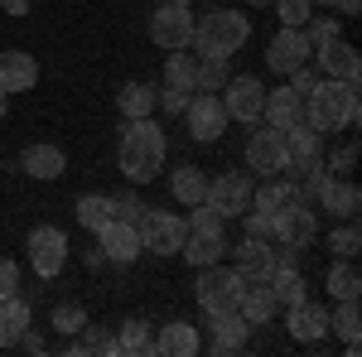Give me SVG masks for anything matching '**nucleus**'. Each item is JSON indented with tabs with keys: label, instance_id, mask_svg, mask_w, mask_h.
<instances>
[{
	"label": "nucleus",
	"instance_id": "nucleus-1",
	"mask_svg": "<svg viewBox=\"0 0 362 357\" xmlns=\"http://www.w3.org/2000/svg\"><path fill=\"white\" fill-rule=\"evenodd\" d=\"M116 165H121V174H126L131 184H150V179L165 169V131H160L150 116L126 121L121 145H116Z\"/></svg>",
	"mask_w": 362,
	"mask_h": 357
},
{
	"label": "nucleus",
	"instance_id": "nucleus-2",
	"mask_svg": "<svg viewBox=\"0 0 362 357\" xmlns=\"http://www.w3.org/2000/svg\"><path fill=\"white\" fill-rule=\"evenodd\" d=\"M305 121L319 131V136L358 126V83H343V78H319V87L305 97Z\"/></svg>",
	"mask_w": 362,
	"mask_h": 357
},
{
	"label": "nucleus",
	"instance_id": "nucleus-3",
	"mask_svg": "<svg viewBox=\"0 0 362 357\" xmlns=\"http://www.w3.org/2000/svg\"><path fill=\"white\" fill-rule=\"evenodd\" d=\"M247 39H251V20L242 10H213V15L194 20V44L189 49H198V58H232Z\"/></svg>",
	"mask_w": 362,
	"mask_h": 357
},
{
	"label": "nucleus",
	"instance_id": "nucleus-4",
	"mask_svg": "<svg viewBox=\"0 0 362 357\" xmlns=\"http://www.w3.org/2000/svg\"><path fill=\"white\" fill-rule=\"evenodd\" d=\"M242 290H247V280L237 266H198V280H194V295H198V309L203 314H213V309H237L242 300Z\"/></svg>",
	"mask_w": 362,
	"mask_h": 357
},
{
	"label": "nucleus",
	"instance_id": "nucleus-5",
	"mask_svg": "<svg viewBox=\"0 0 362 357\" xmlns=\"http://www.w3.org/2000/svg\"><path fill=\"white\" fill-rule=\"evenodd\" d=\"M140 232V247L155 251V256H179L184 247V237H189V222L179 218V213H165V208H145L136 222Z\"/></svg>",
	"mask_w": 362,
	"mask_h": 357
},
{
	"label": "nucleus",
	"instance_id": "nucleus-6",
	"mask_svg": "<svg viewBox=\"0 0 362 357\" xmlns=\"http://www.w3.org/2000/svg\"><path fill=\"white\" fill-rule=\"evenodd\" d=\"M271 237H276L280 247H300L305 251L314 237H319V218H314V203L309 198H290L285 208L276 213V227H271Z\"/></svg>",
	"mask_w": 362,
	"mask_h": 357
},
{
	"label": "nucleus",
	"instance_id": "nucleus-7",
	"mask_svg": "<svg viewBox=\"0 0 362 357\" xmlns=\"http://www.w3.org/2000/svg\"><path fill=\"white\" fill-rule=\"evenodd\" d=\"M150 44H160L165 54L174 49H189L194 44V10L189 5H160L155 15H150Z\"/></svg>",
	"mask_w": 362,
	"mask_h": 357
},
{
	"label": "nucleus",
	"instance_id": "nucleus-8",
	"mask_svg": "<svg viewBox=\"0 0 362 357\" xmlns=\"http://www.w3.org/2000/svg\"><path fill=\"white\" fill-rule=\"evenodd\" d=\"M25 251H29V266H34L39 280H54L68 266V237H63V227H34Z\"/></svg>",
	"mask_w": 362,
	"mask_h": 357
},
{
	"label": "nucleus",
	"instance_id": "nucleus-9",
	"mask_svg": "<svg viewBox=\"0 0 362 357\" xmlns=\"http://www.w3.org/2000/svg\"><path fill=\"white\" fill-rule=\"evenodd\" d=\"M184 121H189V136L198 145H213V140H223L227 131V107L218 92H194V102L184 107Z\"/></svg>",
	"mask_w": 362,
	"mask_h": 357
},
{
	"label": "nucleus",
	"instance_id": "nucleus-10",
	"mask_svg": "<svg viewBox=\"0 0 362 357\" xmlns=\"http://www.w3.org/2000/svg\"><path fill=\"white\" fill-rule=\"evenodd\" d=\"M227 107V121H247V126H256L261 121V107H266V87H261V78H251V73H242V78H227V87L218 92Z\"/></svg>",
	"mask_w": 362,
	"mask_h": 357
},
{
	"label": "nucleus",
	"instance_id": "nucleus-11",
	"mask_svg": "<svg viewBox=\"0 0 362 357\" xmlns=\"http://www.w3.org/2000/svg\"><path fill=\"white\" fill-rule=\"evenodd\" d=\"M285 136H280L276 126H261V131H251L247 140V169H256L261 179H276V174H285Z\"/></svg>",
	"mask_w": 362,
	"mask_h": 357
},
{
	"label": "nucleus",
	"instance_id": "nucleus-12",
	"mask_svg": "<svg viewBox=\"0 0 362 357\" xmlns=\"http://www.w3.org/2000/svg\"><path fill=\"white\" fill-rule=\"evenodd\" d=\"M203 203L218 208V218H242L251 208V179L247 174H218V179H208Z\"/></svg>",
	"mask_w": 362,
	"mask_h": 357
},
{
	"label": "nucleus",
	"instance_id": "nucleus-13",
	"mask_svg": "<svg viewBox=\"0 0 362 357\" xmlns=\"http://www.w3.org/2000/svg\"><path fill=\"white\" fill-rule=\"evenodd\" d=\"M309 39H305V29H280L276 39L266 44V63H271V73H280V78H290L295 68H305L309 63Z\"/></svg>",
	"mask_w": 362,
	"mask_h": 357
},
{
	"label": "nucleus",
	"instance_id": "nucleus-14",
	"mask_svg": "<svg viewBox=\"0 0 362 357\" xmlns=\"http://www.w3.org/2000/svg\"><path fill=\"white\" fill-rule=\"evenodd\" d=\"M314 203H319L329 218L348 222V218H358V208H362V189H358V184H348V179H334V169H329L324 184L314 189Z\"/></svg>",
	"mask_w": 362,
	"mask_h": 357
},
{
	"label": "nucleus",
	"instance_id": "nucleus-15",
	"mask_svg": "<svg viewBox=\"0 0 362 357\" xmlns=\"http://www.w3.org/2000/svg\"><path fill=\"white\" fill-rule=\"evenodd\" d=\"M92 237H97L102 256H107V261H116V266H131V261H136L140 251H145V247H140L136 222H121V218H112L107 227H97Z\"/></svg>",
	"mask_w": 362,
	"mask_h": 357
},
{
	"label": "nucleus",
	"instance_id": "nucleus-16",
	"mask_svg": "<svg viewBox=\"0 0 362 357\" xmlns=\"http://www.w3.org/2000/svg\"><path fill=\"white\" fill-rule=\"evenodd\" d=\"M208 353H242L251 338V324L237 314V309H213L208 314Z\"/></svg>",
	"mask_w": 362,
	"mask_h": 357
},
{
	"label": "nucleus",
	"instance_id": "nucleus-17",
	"mask_svg": "<svg viewBox=\"0 0 362 357\" xmlns=\"http://www.w3.org/2000/svg\"><path fill=\"white\" fill-rule=\"evenodd\" d=\"M309 63H319V73L324 78H343V83H358V49L338 34V39H329V44H319L314 54H309Z\"/></svg>",
	"mask_w": 362,
	"mask_h": 357
},
{
	"label": "nucleus",
	"instance_id": "nucleus-18",
	"mask_svg": "<svg viewBox=\"0 0 362 357\" xmlns=\"http://www.w3.org/2000/svg\"><path fill=\"white\" fill-rule=\"evenodd\" d=\"M285 329L295 343H319V338H329V309L314 300H300L285 309Z\"/></svg>",
	"mask_w": 362,
	"mask_h": 357
},
{
	"label": "nucleus",
	"instance_id": "nucleus-19",
	"mask_svg": "<svg viewBox=\"0 0 362 357\" xmlns=\"http://www.w3.org/2000/svg\"><path fill=\"white\" fill-rule=\"evenodd\" d=\"M20 169H25L29 179H63V169H68V155L49 145V140H39V145H25V155H20Z\"/></svg>",
	"mask_w": 362,
	"mask_h": 357
},
{
	"label": "nucleus",
	"instance_id": "nucleus-20",
	"mask_svg": "<svg viewBox=\"0 0 362 357\" xmlns=\"http://www.w3.org/2000/svg\"><path fill=\"white\" fill-rule=\"evenodd\" d=\"M237 271H242V280H271V271H276V247L266 237H247L237 247Z\"/></svg>",
	"mask_w": 362,
	"mask_h": 357
},
{
	"label": "nucleus",
	"instance_id": "nucleus-21",
	"mask_svg": "<svg viewBox=\"0 0 362 357\" xmlns=\"http://www.w3.org/2000/svg\"><path fill=\"white\" fill-rule=\"evenodd\" d=\"M34 83H39V63H34V54H25V49L0 54V87H5V92H29Z\"/></svg>",
	"mask_w": 362,
	"mask_h": 357
},
{
	"label": "nucleus",
	"instance_id": "nucleus-22",
	"mask_svg": "<svg viewBox=\"0 0 362 357\" xmlns=\"http://www.w3.org/2000/svg\"><path fill=\"white\" fill-rule=\"evenodd\" d=\"M261 121H266V126H276V131L295 126V121H305V97H295L290 87H276V92H266Z\"/></svg>",
	"mask_w": 362,
	"mask_h": 357
},
{
	"label": "nucleus",
	"instance_id": "nucleus-23",
	"mask_svg": "<svg viewBox=\"0 0 362 357\" xmlns=\"http://www.w3.org/2000/svg\"><path fill=\"white\" fill-rule=\"evenodd\" d=\"M179 256H184L194 271L198 266H218L227 256V232H218V237H213V232H189L184 247H179Z\"/></svg>",
	"mask_w": 362,
	"mask_h": 357
},
{
	"label": "nucleus",
	"instance_id": "nucleus-24",
	"mask_svg": "<svg viewBox=\"0 0 362 357\" xmlns=\"http://www.w3.org/2000/svg\"><path fill=\"white\" fill-rule=\"evenodd\" d=\"M276 295H271V285L266 280H247V290H242V300H237V314L247 319V324H271L276 319Z\"/></svg>",
	"mask_w": 362,
	"mask_h": 357
},
{
	"label": "nucleus",
	"instance_id": "nucleus-25",
	"mask_svg": "<svg viewBox=\"0 0 362 357\" xmlns=\"http://www.w3.org/2000/svg\"><path fill=\"white\" fill-rule=\"evenodd\" d=\"M198 348H203V338H198V329L189 324V319L165 324V329H160V338H155V353H165V357H194Z\"/></svg>",
	"mask_w": 362,
	"mask_h": 357
},
{
	"label": "nucleus",
	"instance_id": "nucleus-26",
	"mask_svg": "<svg viewBox=\"0 0 362 357\" xmlns=\"http://www.w3.org/2000/svg\"><path fill=\"white\" fill-rule=\"evenodd\" d=\"M169 193H174L184 208H194V203H203V193H208V174L198 165H179L169 174Z\"/></svg>",
	"mask_w": 362,
	"mask_h": 357
},
{
	"label": "nucleus",
	"instance_id": "nucleus-27",
	"mask_svg": "<svg viewBox=\"0 0 362 357\" xmlns=\"http://www.w3.org/2000/svg\"><path fill=\"white\" fill-rule=\"evenodd\" d=\"M25 329H29V300H20V295L0 300V348H15Z\"/></svg>",
	"mask_w": 362,
	"mask_h": 357
},
{
	"label": "nucleus",
	"instance_id": "nucleus-28",
	"mask_svg": "<svg viewBox=\"0 0 362 357\" xmlns=\"http://www.w3.org/2000/svg\"><path fill=\"white\" fill-rule=\"evenodd\" d=\"M290 198H300V189H295V184H290V179H266V184H261V189H251V208H256V213H271V218H276L280 208H285V203H290Z\"/></svg>",
	"mask_w": 362,
	"mask_h": 357
},
{
	"label": "nucleus",
	"instance_id": "nucleus-29",
	"mask_svg": "<svg viewBox=\"0 0 362 357\" xmlns=\"http://www.w3.org/2000/svg\"><path fill=\"white\" fill-rule=\"evenodd\" d=\"M329 295L334 300H358L362 295V271L353 256H338L334 266H329Z\"/></svg>",
	"mask_w": 362,
	"mask_h": 357
},
{
	"label": "nucleus",
	"instance_id": "nucleus-30",
	"mask_svg": "<svg viewBox=\"0 0 362 357\" xmlns=\"http://www.w3.org/2000/svg\"><path fill=\"white\" fill-rule=\"evenodd\" d=\"M266 285H271V295H276L280 309H290V304L309 300V295H305V275H300V266H276Z\"/></svg>",
	"mask_w": 362,
	"mask_h": 357
},
{
	"label": "nucleus",
	"instance_id": "nucleus-31",
	"mask_svg": "<svg viewBox=\"0 0 362 357\" xmlns=\"http://www.w3.org/2000/svg\"><path fill=\"white\" fill-rule=\"evenodd\" d=\"M329 333H338L348 343V353H358V338H362V309L358 300H338V309L329 314Z\"/></svg>",
	"mask_w": 362,
	"mask_h": 357
},
{
	"label": "nucleus",
	"instance_id": "nucleus-32",
	"mask_svg": "<svg viewBox=\"0 0 362 357\" xmlns=\"http://www.w3.org/2000/svg\"><path fill=\"white\" fill-rule=\"evenodd\" d=\"M285 136V155L290 160H305V155H324V136L309 126V121H295V126H285L280 131Z\"/></svg>",
	"mask_w": 362,
	"mask_h": 357
},
{
	"label": "nucleus",
	"instance_id": "nucleus-33",
	"mask_svg": "<svg viewBox=\"0 0 362 357\" xmlns=\"http://www.w3.org/2000/svg\"><path fill=\"white\" fill-rule=\"evenodd\" d=\"M116 353H126V357L155 353V333H150V324H145V319H126L121 333H116Z\"/></svg>",
	"mask_w": 362,
	"mask_h": 357
},
{
	"label": "nucleus",
	"instance_id": "nucleus-34",
	"mask_svg": "<svg viewBox=\"0 0 362 357\" xmlns=\"http://www.w3.org/2000/svg\"><path fill=\"white\" fill-rule=\"evenodd\" d=\"M116 107H121V116H126V121L150 116V111H155V87H150V83H126L121 92H116Z\"/></svg>",
	"mask_w": 362,
	"mask_h": 357
},
{
	"label": "nucleus",
	"instance_id": "nucleus-35",
	"mask_svg": "<svg viewBox=\"0 0 362 357\" xmlns=\"http://www.w3.org/2000/svg\"><path fill=\"white\" fill-rule=\"evenodd\" d=\"M194 78H198V58H189V49H174V54H169V63H165V87L198 92Z\"/></svg>",
	"mask_w": 362,
	"mask_h": 357
},
{
	"label": "nucleus",
	"instance_id": "nucleus-36",
	"mask_svg": "<svg viewBox=\"0 0 362 357\" xmlns=\"http://www.w3.org/2000/svg\"><path fill=\"white\" fill-rule=\"evenodd\" d=\"M78 222H83L87 232L107 227V222H112V193H83V198H78Z\"/></svg>",
	"mask_w": 362,
	"mask_h": 357
},
{
	"label": "nucleus",
	"instance_id": "nucleus-37",
	"mask_svg": "<svg viewBox=\"0 0 362 357\" xmlns=\"http://www.w3.org/2000/svg\"><path fill=\"white\" fill-rule=\"evenodd\" d=\"M73 357H87V353H112L116 357V338L102 324H83V333L73 338V348H68Z\"/></svg>",
	"mask_w": 362,
	"mask_h": 357
},
{
	"label": "nucleus",
	"instance_id": "nucleus-38",
	"mask_svg": "<svg viewBox=\"0 0 362 357\" xmlns=\"http://www.w3.org/2000/svg\"><path fill=\"white\" fill-rule=\"evenodd\" d=\"M227 58H198V78H194V87L198 92H223L227 87Z\"/></svg>",
	"mask_w": 362,
	"mask_h": 357
},
{
	"label": "nucleus",
	"instance_id": "nucleus-39",
	"mask_svg": "<svg viewBox=\"0 0 362 357\" xmlns=\"http://www.w3.org/2000/svg\"><path fill=\"white\" fill-rule=\"evenodd\" d=\"M83 324H87V309H83L78 300L54 304V329L63 333V338H78V333H83Z\"/></svg>",
	"mask_w": 362,
	"mask_h": 357
},
{
	"label": "nucleus",
	"instance_id": "nucleus-40",
	"mask_svg": "<svg viewBox=\"0 0 362 357\" xmlns=\"http://www.w3.org/2000/svg\"><path fill=\"white\" fill-rule=\"evenodd\" d=\"M280 15V29H305V20L314 15V5L309 0H271Z\"/></svg>",
	"mask_w": 362,
	"mask_h": 357
},
{
	"label": "nucleus",
	"instance_id": "nucleus-41",
	"mask_svg": "<svg viewBox=\"0 0 362 357\" xmlns=\"http://www.w3.org/2000/svg\"><path fill=\"white\" fill-rule=\"evenodd\" d=\"M329 247H334V256H358V247H362V232H358V222L348 218L343 227H334V232H329Z\"/></svg>",
	"mask_w": 362,
	"mask_h": 357
},
{
	"label": "nucleus",
	"instance_id": "nucleus-42",
	"mask_svg": "<svg viewBox=\"0 0 362 357\" xmlns=\"http://www.w3.org/2000/svg\"><path fill=\"white\" fill-rule=\"evenodd\" d=\"M305 39H309V49H319V44L338 39V15H309V20H305Z\"/></svg>",
	"mask_w": 362,
	"mask_h": 357
},
{
	"label": "nucleus",
	"instance_id": "nucleus-43",
	"mask_svg": "<svg viewBox=\"0 0 362 357\" xmlns=\"http://www.w3.org/2000/svg\"><path fill=\"white\" fill-rule=\"evenodd\" d=\"M223 222L227 218H218V208H208V203H194V218H189V232H223Z\"/></svg>",
	"mask_w": 362,
	"mask_h": 357
},
{
	"label": "nucleus",
	"instance_id": "nucleus-44",
	"mask_svg": "<svg viewBox=\"0 0 362 357\" xmlns=\"http://www.w3.org/2000/svg\"><path fill=\"white\" fill-rule=\"evenodd\" d=\"M140 213H145V203H140L131 189L112 198V218H121V222H140Z\"/></svg>",
	"mask_w": 362,
	"mask_h": 357
},
{
	"label": "nucleus",
	"instance_id": "nucleus-45",
	"mask_svg": "<svg viewBox=\"0 0 362 357\" xmlns=\"http://www.w3.org/2000/svg\"><path fill=\"white\" fill-rule=\"evenodd\" d=\"M10 295H20V266L10 256H0V300H10Z\"/></svg>",
	"mask_w": 362,
	"mask_h": 357
},
{
	"label": "nucleus",
	"instance_id": "nucleus-46",
	"mask_svg": "<svg viewBox=\"0 0 362 357\" xmlns=\"http://www.w3.org/2000/svg\"><path fill=\"white\" fill-rule=\"evenodd\" d=\"M319 78H324V73H314V68H295V73H290V92H295V97H309V92H314V87H319Z\"/></svg>",
	"mask_w": 362,
	"mask_h": 357
},
{
	"label": "nucleus",
	"instance_id": "nucleus-47",
	"mask_svg": "<svg viewBox=\"0 0 362 357\" xmlns=\"http://www.w3.org/2000/svg\"><path fill=\"white\" fill-rule=\"evenodd\" d=\"M242 222H247V237H271V227H276V218H271V213H256V208H247V213H242Z\"/></svg>",
	"mask_w": 362,
	"mask_h": 357
},
{
	"label": "nucleus",
	"instance_id": "nucleus-48",
	"mask_svg": "<svg viewBox=\"0 0 362 357\" xmlns=\"http://www.w3.org/2000/svg\"><path fill=\"white\" fill-rule=\"evenodd\" d=\"M353 165H358V145H353V140L338 150L334 160H324V169H353Z\"/></svg>",
	"mask_w": 362,
	"mask_h": 357
},
{
	"label": "nucleus",
	"instance_id": "nucleus-49",
	"mask_svg": "<svg viewBox=\"0 0 362 357\" xmlns=\"http://www.w3.org/2000/svg\"><path fill=\"white\" fill-rule=\"evenodd\" d=\"M0 10H5V15H15V20H25V15H29V0H0Z\"/></svg>",
	"mask_w": 362,
	"mask_h": 357
},
{
	"label": "nucleus",
	"instance_id": "nucleus-50",
	"mask_svg": "<svg viewBox=\"0 0 362 357\" xmlns=\"http://www.w3.org/2000/svg\"><path fill=\"white\" fill-rule=\"evenodd\" d=\"M334 10H338V15H348V20H353V15L362 10V0H334Z\"/></svg>",
	"mask_w": 362,
	"mask_h": 357
},
{
	"label": "nucleus",
	"instance_id": "nucleus-51",
	"mask_svg": "<svg viewBox=\"0 0 362 357\" xmlns=\"http://www.w3.org/2000/svg\"><path fill=\"white\" fill-rule=\"evenodd\" d=\"M5 111H10V92L0 87V116H5Z\"/></svg>",
	"mask_w": 362,
	"mask_h": 357
},
{
	"label": "nucleus",
	"instance_id": "nucleus-52",
	"mask_svg": "<svg viewBox=\"0 0 362 357\" xmlns=\"http://www.w3.org/2000/svg\"><path fill=\"white\" fill-rule=\"evenodd\" d=\"M309 5H329V10H334V0H309Z\"/></svg>",
	"mask_w": 362,
	"mask_h": 357
},
{
	"label": "nucleus",
	"instance_id": "nucleus-53",
	"mask_svg": "<svg viewBox=\"0 0 362 357\" xmlns=\"http://www.w3.org/2000/svg\"><path fill=\"white\" fill-rule=\"evenodd\" d=\"M169 5H194V0H169Z\"/></svg>",
	"mask_w": 362,
	"mask_h": 357
},
{
	"label": "nucleus",
	"instance_id": "nucleus-54",
	"mask_svg": "<svg viewBox=\"0 0 362 357\" xmlns=\"http://www.w3.org/2000/svg\"><path fill=\"white\" fill-rule=\"evenodd\" d=\"M251 5H256V10H261V5H271V0H251Z\"/></svg>",
	"mask_w": 362,
	"mask_h": 357
}]
</instances>
